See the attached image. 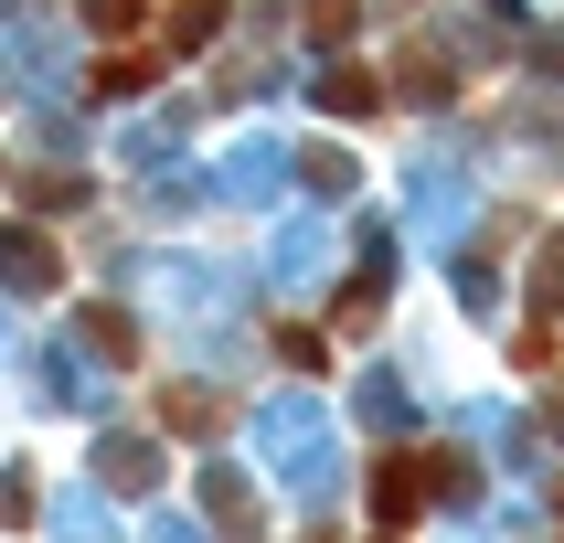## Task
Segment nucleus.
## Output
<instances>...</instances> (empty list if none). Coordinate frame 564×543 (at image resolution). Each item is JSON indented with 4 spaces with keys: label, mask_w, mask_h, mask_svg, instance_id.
<instances>
[{
    "label": "nucleus",
    "mask_w": 564,
    "mask_h": 543,
    "mask_svg": "<svg viewBox=\"0 0 564 543\" xmlns=\"http://www.w3.org/2000/svg\"><path fill=\"white\" fill-rule=\"evenodd\" d=\"M373 511H383V533H405L415 511H426V458H383L373 469Z\"/></svg>",
    "instance_id": "nucleus-1"
},
{
    "label": "nucleus",
    "mask_w": 564,
    "mask_h": 543,
    "mask_svg": "<svg viewBox=\"0 0 564 543\" xmlns=\"http://www.w3.org/2000/svg\"><path fill=\"white\" fill-rule=\"evenodd\" d=\"M224 32V0H182V22H171V43H214Z\"/></svg>",
    "instance_id": "nucleus-2"
},
{
    "label": "nucleus",
    "mask_w": 564,
    "mask_h": 543,
    "mask_svg": "<svg viewBox=\"0 0 564 543\" xmlns=\"http://www.w3.org/2000/svg\"><path fill=\"white\" fill-rule=\"evenodd\" d=\"M533 298H543V309H564V246L543 256V278H533Z\"/></svg>",
    "instance_id": "nucleus-3"
}]
</instances>
